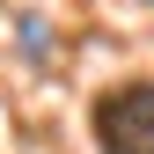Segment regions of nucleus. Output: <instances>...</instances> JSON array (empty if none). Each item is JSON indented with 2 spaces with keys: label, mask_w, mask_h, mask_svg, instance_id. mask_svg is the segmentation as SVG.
<instances>
[{
  "label": "nucleus",
  "mask_w": 154,
  "mask_h": 154,
  "mask_svg": "<svg viewBox=\"0 0 154 154\" xmlns=\"http://www.w3.org/2000/svg\"><path fill=\"white\" fill-rule=\"evenodd\" d=\"M95 147L103 154H154V81H125L95 103Z\"/></svg>",
  "instance_id": "f257e3e1"
}]
</instances>
